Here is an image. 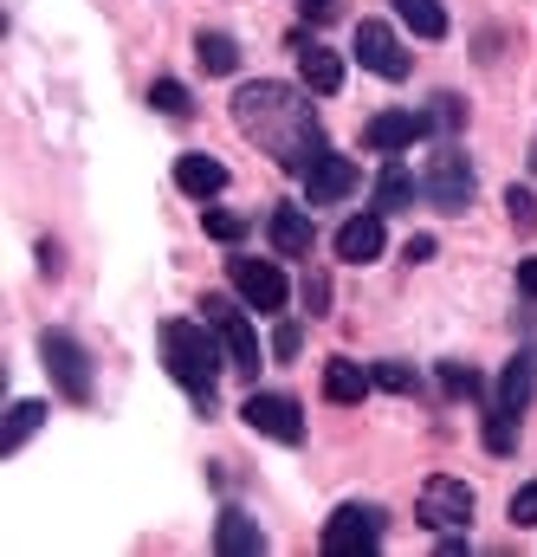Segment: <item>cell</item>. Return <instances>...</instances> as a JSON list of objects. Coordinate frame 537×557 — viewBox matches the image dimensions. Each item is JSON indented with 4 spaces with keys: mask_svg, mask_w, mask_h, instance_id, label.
Instances as JSON below:
<instances>
[{
    "mask_svg": "<svg viewBox=\"0 0 537 557\" xmlns=\"http://www.w3.org/2000/svg\"><path fill=\"white\" fill-rule=\"evenodd\" d=\"M376 545H383V506L350 499V506H337L324 519V552L330 557H357V552H376Z\"/></svg>",
    "mask_w": 537,
    "mask_h": 557,
    "instance_id": "ba28073f",
    "label": "cell"
},
{
    "mask_svg": "<svg viewBox=\"0 0 537 557\" xmlns=\"http://www.w3.org/2000/svg\"><path fill=\"white\" fill-rule=\"evenodd\" d=\"M298 7H304V20H330V7H337V0H298Z\"/></svg>",
    "mask_w": 537,
    "mask_h": 557,
    "instance_id": "8d00e7d4",
    "label": "cell"
},
{
    "mask_svg": "<svg viewBox=\"0 0 537 557\" xmlns=\"http://www.w3.org/2000/svg\"><path fill=\"white\" fill-rule=\"evenodd\" d=\"M195 59H201V72H214V78L240 72V46H234L227 33H201V39H195Z\"/></svg>",
    "mask_w": 537,
    "mask_h": 557,
    "instance_id": "603a6c76",
    "label": "cell"
},
{
    "mask_svg": "<svg viewBox=\"0 0 537 557\" xmlns=\"http://www.w3.org/2000/svg\"><path fill=\"white\" fill-rule=\"evenodd\" d=\"M266 234H272V253H278V260H304V253H311V240H317V227H311V214H304V208H272Z\"/></svg>",
    "mask_w": 537,
    "mask_h": 557,
    "instance_id": "9a60e30c",
    "label": "cell"
},
{
    "mask_svg": "<svg viewBox=\"0 0 537 557\" xmlns=\"http://www.w3.org/2000/svg\"><path fill=\"white\" fill-rule=\"evenodd\" d=\"M39 357H46L52 389L85 409V403H91V357H85V344H78L72 331H39Z\"/></svg>",
    "mask_w": 537,
    "mask_h": 557,
    "instance_id": "3957f363",
    "label": "cell"
},
{
    "mask_svg": "<svg viewBox=\"0 0 537 557\" xmlns=\"http://www.w3.org/2000/svg\"><path fill=\"white\" fill-rule=\"evenodd\" d=\"M486 447H492V454H512V447H519V416L492 409V416H486Z\"/></svg>",
    "mask_w": 537,
    "mask_h": 557,
    "instance_id": "d4e9b609",
    "label": "cell"
},
{
    "mask_svg": "<svg viewBox=\"0 0 537 557\" xmlns=\"http://www.w3.org/2000/svg\"><path fill=\"white\" fill-rule=\"evenodd\" d=\"M227 278H234V292L253 305V311H285V298H291V285H285V273L272 267V260H227Z\"/></svg>",
    "mask_w": 537,
    "mask_h": 557,
    "instance_id": "30bf717a",
    "label": "cell"
},
{
    "mask_svg": "<svg viewBox=\"0 0 537 557\" xmlns=\"http://www.w3.org/2000/svg\"><path fill=\"white\" fill-rule=\"evenodd\" d=\"M383 247H389V227H383V214H376V208L337 227V260H350V267H370Z\"/></svg>",
    "mask_w": 537,
    "mask_h": 557,
    "instance_id": "4fadbf2b",
    "label": "cell"
},
{
    "mask_svg": "<svg viewBox=\"0 0 537 557\" xmlns=\"http://www.w3.org/2000/svg\"><path fill=\"white\" fill-rule=\"evenodd\" d=\"M357 59H363V72H376V78H389V85H402L408 72H414L402 33H396L389 20H357Z\"/></svg>",
    "mask_w": 537,
    "mask_h": 557,
    "instance_id": "9c48e42d",
    "label": "cell"
},
{
    "mask_svg": "<svg viewBox=\"0 0 537 557\" xmlns=\"http://www.w3.org/2000/svg\"><path fill=\"white\" fill-rule=\"evenodd\" d=\"M350 188H357V162L337 156V149H324V156L304 169V201H311V208H330V201H344Z\"/></svg>",
    "mask_w": 537,
    "mask_h": 557,
    "instance_id": "7c38bea8",
    "label": "cell"
},
{
    "mask_svg": "<svg viewBox=\"0 0 537 557\" xmlns=\"http://www.w3.org/2000/svg\"><path fill=\"white\" fill-rule=\"evenodd\" d=\"M298 78H304V91L330 98V91H344V59H337L330 46H304V52H298Z\"/></svg>",
    "mask_w": 537,
    "mask_h": 557,
    "instance_id": "d6986e66",
    "label": "cell"
},
{
    "mask_svg": "<svg viewBox=\"0 0 537 557\" xmlns=\"http://www.w3.org/2000/svg\"><path fill=\"white\" fill-rule=\"evenodd\" d=\"M512 525H519V532H532L537 525V480H525V486L512 493Z\"/></svg>",
    "mask_w": 537,
    "mask_h": 557,
    "instance_id": "f546056e",
    "label": "cell"
},
{
    "mask_svg": "<svg viewBox=\"0 0 537 557\" xmlns=\"http://www.w3.org/2000/svg\"><path fill=\"white\" fill-rule=\"evenodd\" d=\"M201 318H208V324H214V337L227 344V363H234L240 376H260V363H266V357H260V331L247 324V311H240L234 298H201Z\"/></svg>",
    "mask_w": 537,
    "mask_h": 557,
    "instance_id": "5b68a950",
    "label": "cell"
},
{
    "mask_svg": "<svg viewBox=\"0 0 537 557\" xmlns=\"http://www.w3.org/2000/svg\"><path fill=\"white\" fill-rule=\"evenodd\" d=\"M39 428H46V403H39V396H20V403L7 409V428H0V454H20Z\"/></svg>",
    "mask_w": 537,
    "mask_h": 557,
    "instance_id": "44dd1931",
    "label": "cell"
},
{
    "mask_svg": "<svg viewBox=\"0 0 537 557\" xmlns=\"http://www.w3.org/2000/svg\"><path fill=\"white\" fill-rule=\"evenodd\" d=\"M505 214H512V227H519V234H532V227H537L532 188H505Z\"/></svg>",
    "mask_w": 537,
    "mask_h": 557,
    "instance_id": "83f0119b",
    "label": "cell"
},
{
    "mask_svg": "<svg viewBox=\"0 0 537 557\" xmlns=\"http://www.w3.org/2000/svg\"><path fill=\"white\" fill-rule=\"evenodd\" d=\"M304 305H311V318H324V311H330V278H324V273L304 278Z\"/></svg>",
    "mask_w": 537,
    "mask_h": 557,
    "instance_id": "1f68e13d",
    "label": "cell"
},
{
    "mask_svg": "<svg viewBox=\"0 0 537 557\" xmlns=\"http://www.w3.org/2000/svg\"><path fill=\"white\" fill-rule=\"evenodd\" d=\"M370 376H376V389H396V396H414V389H421V376H414L408 363H376Z\"/></svg>",
    "mask_w": 537,
    "mask_h": 557,
    "instance_id": "4316f807",
    "label": "cell"
},
{
    "mask_svg": "<svg viewBox=\"0 0 537 557\" xmlns=\"http://www.w3.org/2000/svg\"><path fill=\"white\" fill-rule=\"evenodd\" d=\"M149 104H155L162 117H175V124L195 117V98H188V85H175V78H155V85H149Z\"/></svg>",
    "mask_w": 537,
    "mask_h": 557,
    "instance_id": "cb8c5ba5",
    "label": "cell"
},
{
    "mask_svg": "<svg viewBox=\"0 0 537 557\" xmlns=\"http://www.w3.org/2000/svg\"><path fill=\"white\" fill-rule=\"evenodd\" d=\"M396 13H402V26L414 39H447V7L440 0H396Z\"/></svg>",
    "mask_w": 537,
    "mask_h": 557,
    "instance_id": "7402d4cb",
    "label": "cell"
},
{
    "mask_svg": "<svg viewBox=\"0 0 537 557\" xmlns=\"http://www.w3.org/2000/svg\"><path fill=\"white\" fill-rule=\"evenodd\" d=\"M175 188H182V195H195V201H214V195L227 188V162H221V156L188 149V156H175Z\"/></svg>",
    "mask_w": 537,
    "mask_h": 557,
    "instance_id": "5bb4252c",
    "label": "cell"
},
{
    "mask_svg": "<svg viewBox=\"0 0 537 557\" xmlns=\"http://www.w3.org/2000/svg\"><path fill=\"white\" fill-rule=\"evenodd\" d=\"M370 383H376V376H370L357 357H330V363H324V396H330L337 409L363 403V396H370Z\"/></svg>",
    "mask_w": 537,
    "mask_h": 557,
    "instance_id": "2e32d148",
    "label": "cell"
},
{
    "mask_svg": "<svg viewBox=\"0 0 537 557\" xmlns=\"http://www.w3.org/2000/svg\"><path fill=\"white\" fill-rule=\"evenodd\" d=\"M414 519H421L427 532H466V519H473V486L453 480V473H434V480L421 486V499H414Z\"/></svg>",
    "mask_w": 537,
    "mask_h": 557,
    "instance_id": "52a82bcc",
    "label": "cell"
},
{
    "mask_svg": "<svg viewBox=\"0 0 537 557\" xmlns=\"http://www.w3.org/2000/svg\"><path fill=\"white\" fill-rule=\"evenodd\" d=\"M440 383H447V396H479V376L466 363H440Z\"/></svg>",
    "mask_w": 537,
    "mask_h": 557,
    "instance_id": "4dcf8cb0",
    "label": "cell"
},
{
    "mask_svg": "<svg viewBox=\"0 0 537 557\" xmlns=\"http://www.w3.org/2000/svg\"><path fill=\"white\" fill-rule=\"evenodd\" d=\"M519 292H525V298H537V260H519Z\"/></svg>",
    "mask_w": 537,
    "mask_h": 557,
    "instance_id": "e575fe53",
    "label": "cell"
},
{
    "mask_svg": "<svg viewBox=\"0 0 537 557\" xmlns=\"http://www.w3.org/2000/svg\"><path fill=\"white\" fill-rule=\"evenodd\" d=\"M421 137H427V111H376L363 124V149H376V156H402Z\"/></svg>",
    "mask_w": 537,
    "mask_h": 557,
    "instance_id": "8fae6325",
    "label": "cell"
},
{
    "mask_svg": "<svg viewBox=\"0 0 537 557\" xmlns=\"http://www.w3.org/2000/svg\"><path fill=\"white\" fill-rule=\"evenodd\" d=\"M240 421H247L253 434L278 441V447H298V441H304V409H298V396H285V389H253V396L240 403Z\"/></svg>",
    "mask_w": 537,
    "mask_h": 557,
    "instance_id": "8992f818",
    "label": "cell"
},
{
    "mask_svg": "<svg viewBox=\"0 0 537 557\" xmlns=\"http://www.w3.org/2000/svg\"><path fill=\"white\" fill-rule=\"evenodd\" d=\"M201 227H208V240H227V247H234V240H247V221H240V214H227V208H208V214H201Z\"/></svg>",
    "mask_w": 537,
    "mask_h": 557,
    "instance_id": "484cf974",
    "label": "cell"
},
{
    "mask_svg": "<svg viewBox=\"0 0 537 557\" xmlns=\"http://www.w3.org/2000/svg\"><path fill=\"white\" fill-rule=\"evenodd\" d=\"M221 337H214V324L201 318V324H188V318H168L162 324V363H168V376L195 396V409L208 416L214 409V383H221Z\"/></svg>",
    "mask_w": 537,
    "mask_h": 557,
    "instance_id": "7a4b0ae2",
    "label": "cell"
},
{
    "mask_svg": "<svg viewBox=\"0 0 537 557\" xmlns=\"http://www.w3.org/2000/svg\"><path fill=\"white\" fill-rule=\"evenodd\" d=\"M532 396H537V357L519 350V357L505 363V376H499V409H505V416H525Z\"/></svg>",
    "mask_w": 537,
    "mask_h": 557,
    "instance_id": "e0dca14e",
    "label": "cell"
},
{
    "mask_svg": "<svg viewBox=\"0 0 537 557\" xmlns=\"http://www.w3.org/2000/svg\"><path fill=\"white\" fill-rule=\"evenodd\" d=\"M427 124H440V131H460V124H466V104H460L453 91H440V98H434V111H427Z\"/></svg>",
    "mask_w": 537,
    "mask_h": 557,
    "instance_id": "f1b7e54d",
    "label": "cell"
},
{
    "mask_svg": "<svg viewBox=\"0 0 537 557\" xmlns=\"http://www.w3.org/2000/svg\"><path fill=\"white\" fill-rule=\"evenodd\" d=\"M473 188H479V182H473V162H466V156H460L453 143L427 156V169H421V195H427V201H434L440 214H466Z\"/></svg>",
    "mask_w": 537,
    "mask_h": 557,
    "instance_id": "277c9868",
    "label": "cell"
},
{
    "mask_svg": "<svg viewBox=\"0 0 537 557\" xmlns=\"http://www.w3.org/2000/svg\"><path fill=\"white\" fill-rule=\"evenodd\" d=\"M414 195H421V182L402 169V156H389L376 175V214H402V208H414Z\"/></svg>",
    "mask_w": 537,
    "mask_h": 557,
    "instance_id": "ffe728a7",
    "label": "cell"
},
{
    "mask_svg": "<svg viewBox=\"0 0 537 557\" xmlns=\"http://www.w3.org/2000/svg\"><path fill=\"white\" fill-rule=\"evenodd\" d=\"M298 344H304L298 324H278V331H272V357H298Z\"/></svg>",
    "mask_w": 537,
    "mask_h": 557,
    "instance_id": "d6a6232c",
    "label": "cell"
},
{
    "mask_svg": "<svg viewBox=\"0 0 537 557\" xmlns=\"http://www.w3.org/2000/svg\"><path fill=\"white\" fill-rule=\"evenodd\" d=\"M214 552L221 557H260L266 552L260 519H247V512H221V525H214Z\"/></svg>",
    "mask_w": 537,
    "mask_h": 557,
    "instance_id": "ac0fdd59",
    "label": "cell"
},
{
    "mask_svg": "<svg viewBox=\"0 0 537 557\" xmlns=\"http://www.w3.org/2000/svg\"><path fill=\"white\" fill-rule=\"evenodd\" d=\"M234 124L260 143L278 169H291V175H304L330 149L317 111H311V98L298 85H278V78H253V85L234 91Z\"/></svg>",
    "mask_w": 537,
    "mask_h": 557,
    "instance_id": "6da1fadb",
    "label": "cell"
},
{
    "mask_svg": "<svg viewBox=\"0 0 537 557\" xmlns=\"http://www.w3.org/2000/svg\"><path fill=\"white\" fill-rule=\"evenodd\" d=\"M440 557H466V539L460 532H440Z\"/></svg>",
    "mask_w": 537,
    "mask_h": 557,
    "instance_id": "d590c367",
    "label": "cell"
},
{
    "mask_svg": "<svg viewBox=\"0 0 537 557\" xmlns=\"http://www.w3.org/2000/svg\"><path fill=\"white\" fill-rule=\"evenodd\" d=\"M408 260H414V267L434 260V234H414V240H408Z\"/></svg>",
    "mask_w": 537,
    "mask_h": 557,
    "instance_id": "836d02e7",
    "label": "cell"
}]
</instances>
